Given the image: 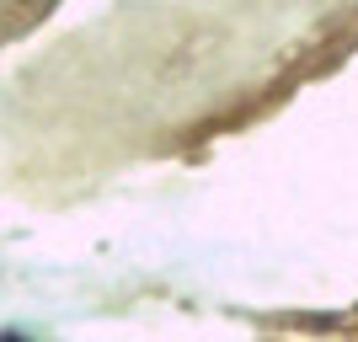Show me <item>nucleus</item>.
Wrapping results in <instances>:
<instances>
[{
  "label": "nucleus",
  "mask_w": 358,
  "mask_h": 342,
  "mask_svg": "<svg viewBox=\"0 0 358 342\" xmlns=\"http://www.w3.org/2000/svg\"><path fill=\"white\" fill-rule=\"evenodd\" d=\"M0 342H22V337H0Z\"/></svg>",
  "instance_id": "1"
}]
</instances>
